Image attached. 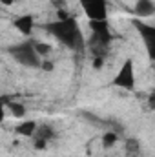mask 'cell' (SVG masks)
<instances>
[{
	"label": "cell",
	"instance_id": "8",
	"mask_svg": "<svg viewBox=\"0 0 155 157\" xmlns=\"http://www.w3.org/2000/svg\"><path fill=\"white\" fill-rule=\"evenodd\" d=\"M33 26H35V20H33L31 15H24V17H18V18L15 20V28H17V31L22 33V35H31Z\"/></svg>",
	"mask_w": 155,
	"mask_h": 157
},
{
	"label": "cell",
	"instance_id": "9",
	"mask_svg": "<svg viewBox=\"0 0 155 157\" xmlns=\"http://www.w3.org/2000/svg\"><path fill=\"white\" fill-rule=\"evenodd\" d=\"M35 130H37V121H33V119L24 121V122H18L17 128H15V132L18 135H22V137H33Z\"/></svg>",
	"mask_w": 155,
	"mask_h": 157
},
{
	"label": "cell",
	"instance_id": "14",
	"mask_svg": "<svg viewBox=\"0 0 155 157\" xmlns=\"http://www.w3.org/2000/svg\"><path fill=\"white\" fill-rule=\"evenodd\" d=\"M93 70H102L104 68V57H93Z\"/></svg>",
	"mask_w": 155,
	"mask_h": 157
},
{
	"label": "cell",
	"instance_id": "12",
	"mask_svg": "<svg viewBox=\"0 0 155 157\" xmlns=\"http://www.w3.org/2000/svg\"><path fill=\"white\" fill-rule=\"evenodd\" d=\"M33 48H35V51H37V55H39L40 59L42 57H47L49 53H51V44H47V42H42V40H39V42H33Z\"/></svg>",
	"mask_w": 155,
	"mask_h": 157
},
{
	"label": "cell",
	"instance_id": "5",
	"mask_svg": "<svg viewBox=\"0 0 155 157\" xmlns=\"http://www.w3.org/2000/svg\"><path fill=\"white\" fill-rule=\"evenodd\" d=\"M80 4L89 20H106L108 18L106 0H80Z\"/></svg>",
	"mask_w": 155,
	"mask_h": 157
},
{
	"label": "cell",
	"instance_id": "18",
	"mask_svg": "<svg viewBox=\"0 0 155 157\" xmlns=\"http://www.w3.org/2000/svg\"><path fill=\"white\" fill-rule=\"evenodd\" d=\"M33 146H35V150H46V146H47V143H46V141H40V139H35V143H33Z\"/></svg>",
	"mask_w": 155,
	"mask_h": 157
},
{
	"label": "cell",
	"instance_id": "10",
	"mask_svg": "<svg viewBox=\"0 0 155 157\" xmlns=\"http://www.w3.org/2000/svg\"><path fill=\"white\" fill-rule=\"evenodd\" d=\"M124 152L128 155H137L141 152V141L137 137H126L124 139Z\"/></svg>",
	"mask_w": 155,
	"mask_h": 157
},
{
	"label": "cell",
	"instance_id": "7",
	"mask_svg": "<svg viewBox=\"0 0 155 157\" xmlns=\"http://www.w3.org/2000/svg\"><path fill=\"white\" fill-rule=\"evenodd\" d=\"M55 135H57V132H55V128L51 126V124H37V130H35V133H33V139H40V141H46V143H49L51 139H55Z\"/></svg>",
	"mask_w": 155,
	"mask_h": 157
},
{
	"label": "cell",
	"instance_id": "15",
	"mask_svg": "<svg viewBox=\"0 0 155 157\" xmlns=\"http://www.w3.org/2000/svg\"><path fill=\"white\" fill-rule=\"evenodd\" d=\"M40 70H44V71H53V70H55V62H51V60H42V62H40Z\"/></svg>",
	"mask_w": 155,
	"mask_h": 157
},
{
	"label": "cell",
	"instance_id": "13",
	"mask_svg": "<svg viewBox=\"0 0 155 157\" xmlns=\"http://www.w3.org/2000/svg\"><path fill=\"white\" fill-rule=\"evenodd\" d=\"M117 132H106L104 135H102V148L104 150H110V148H113L117 143Z\"/></svg>",
	"mask_w": 155,
	"mask_h": 157
},
{
	"label": "cell",
	"instance_id": "1",
	"mask_svg": "<svg viewBox=\"0 0 155 157\" xmlns=\"http://www.w3.org/2000/svg\"><path fill=\"white\" fill-rule=\"evenodd\" d=\"M46 31H49L60 44L68 46L70 49H82L86 40L82 37V29L75 20V17H70L66 20H57L46 26Z\"/></svg>",
	"mask_w": 155,
	"mask_h": 157
},
{
	"label": "cell",
	"instance_id": "2",
	"mask_svg": "<svg viewBox=\"0 0 155 157\" xmlns=\"http://www.w3.org/2000/svg\"><path fill=\"white\" fill-rule=\"evenodd\" d=\"M89 28H91L89 46L93 49V55H95L97 49H100L99 53H100V57H104V49L112 42V33H110L108 20H89Z\"/></svg>",
	"mask_w": 155,
	"mask_h": 157
},
{
	"label": "cell",
	"instance_id": "11",
	"mask_svg": "<svg viewBox=\"0 0 155 157\" xmlns=\"http://www.w3.org/2000/svg\"><path fill=\"white\" fill-rule=\"evenodd\" d=\"M7 108H9V112L13 113V117H17V119L26 117V108H24V104H20V102L9 101V102H7Z\"/></svg>",
	"mask_w": 155,
	"mask_h": 157
},
{
	"label": "cell",
	"instance_id": "6",
	"mask_svg": "<svg viewBox=\"0 0 155 157\" xmlns=\"http://www.w3.org/2000/svg\"><path fill=\"white\" fill-rule=\"evenodd\" d=\"M135 15L141 18H150L155 13V4L153 0H137L135 2Z\"/></svg>",
	"mask_w": 155,
	"mask_h": 157
},
{
	"label": "cell",
	"instance_id": "17",
	"mask_svg": "<svg viewBox=\"0 0 155 157\" xmlns=\"http://www.w3.org/2000/svg\"><path fill=\"white\" fill-rule=\"evenodd\" d=\"M57 17H59V20H66V18H70L71 15L66 11V7L64 9H57Z\"/></svg>",
	"mask_w": 155,
	"mask_h": 157
},
{
	"label": "cell",
	"instance_id": "3",
	"mask_svg": "<svg viewBox=\"0 0 155 157\" xmlns=\"http://www.w3.org/2000/svg\"><path fill=\"white\" fill-rule=\"evenodd\" d=\"M9 53L18 64H22L26 68H40L42 60H40V57L37 55V51L33 48V42H20L17 46H11Z\"/></svg>",
	"mask_w": 155,
	"mask_h": 157
},
{
	"label": "cell",
	"instance_id": "16",
	"mask_svg": "<svg viewBox=\"0 0 155 157\" xmlns=\"http://www.w3.org/2000/svg\"><path fill=\"white\" fill-rule=\"evenodd\" d=\"M49 4H51L55 9H64V7H68V6H66L68 0H49Z\"/></svg>",
	"mask_w": 155,
	"mask_h": 157
},
{
	"label": "cell",
	"instance_id": "20",
	"mask_svg": "<svg viewBox=\"0 0 155 157\" xmlns=\"http://www.w3.org/2000/svg\"><path fill=\"white\" fill-rule=\"evenodd\" d=\"M13 2H15V0H0L2 6H13Z\"/></svg>",
	"mask_w": 155,
	"mask_h": 157
},
{
	"label": "cell",
	"instance_id": "4",
	"mask_svg": "<svg viewBox=\"0 0 155 157\" xmlns=\"http://www.w3.org/2000/svg\"><path fill=\"white\" fill-rule=\"evenodd\" d=\"M113 86L122 88L126 91H131L135 88V68H133V60L131 59H128L120 66V70L117 71L115 78H113Z\"/></svg>",
	"mask_w": 155,
	"mask_h": 157
},
{
	"label": "cell",
	"instance_id": "19",
	"mask_svg": "<svg viewBox=\"0 0 155 157\" xmlns=\"http://www.w3.org/2000/svg\"><path fill=\"white\" fill-rule=\"evenodd\" d=\"M4 113H6V108H4V102H2V99H0V122L4 121Z\"/></svg>",
	"mask_w": 155,
	"mask_h": 157
}]
</instances>
